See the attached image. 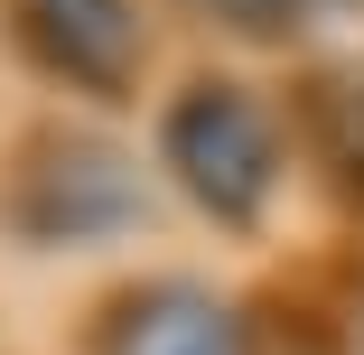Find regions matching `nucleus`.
<instances>
[{
  "mask_svg": "<svg viewBox=\"0 0 364 355\" xmlns=\"http://www.w3.org/2000/svg\"><path fill=\"white\" fill-rule=\"evenodd\" d=\"M187 10L205 28H225V38H299V28H318L336 10V0H187Z\"/></svg>",
  "mask_w": 364,
  "mask_h": 355,
  "instance_id": "423d86ee",
  "label": "nucleus"
},
{
  "mask_svg": "<svg viewBox=\"0 0 364 355\" xmlns=\"http://www.w3.org/2000/svg\"><path fill=\"white\" fill-rule=\"evenodd\" d=\"M289 159H299V122L280 112V94H262L243 65H196L159 94V122H150V178L187 206V216L225 225V234H252L280 187H289Z\"/></svg>",
  "mask_w": 364,
  "mask_h": 355,
  "instance_id": "f257e3e1",
  "label": "nucleus"
},
{
  "mask_svg": "<svg viewBox=\"0 0 364 355\" xmlns=\"http://www.w3.org/2000/svg\"><path fill=\"white\" fill-rule=\"evenodd\" d=\"M0 47L47 94L112 112L159 56V0H0Z\"/></svg>",
  "mask_w": 364,
  "mask_h": 355,
  "instance_id": "f03ea898",
  "label": "nucleus"
},
{
  "mask_svg": "<svg viewBox=\"0 0 364 355\" xmlns=\"http://www.w3.org/2000/svg\"><path fill=\"white\" fill-rule=\"evenodd\" d=\"M299 140H318V159L364 196V56H336L327 75L309 85V122Z\"/></svg>",
  "mask_w": 364,
  "mask_h": 355,
  "instance_id": "39448f33",
  "label": "nucleus"
},
{
  "mask_svg": "<svg viewBox=\"0 0 364 355\" xmlns=\"http://www.w3.org/2000/svg\"><path fill=\"white\" fill-rule=\"evenodd\" d=\"M103 355H243V318L205 280H150V290L112 300Z\"/></svg>",
  "mask_w": 364,
  "mask_h": 355,
  "instance_id": "20e7f679",
  "label": "nucleus"
},
{
  "mask_svg": "<svg viewBox=\"0 0 364 355\" xmlns=\"http://www.w3.org/2000/svg\"><path fill=\"white\" fill-rule=\"evenodd\" d=\"M10 216L38 243H112L150 216V159L103 122H56L10 169Z\"/></svg>",
  "mask_w": 364,
  "mask_h": 355,
  "instance_id": "7ed1b4c3",
  "label": "nucleus"
}]
</instances>
